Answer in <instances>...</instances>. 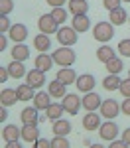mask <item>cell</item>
I'll use <instances>...</instances> for the list:
<instances>
[{
    "label": "cell",
    "instance_id": "ffe728a7",
    "mask_svg": "<svg viewBox=\"0 0 130 148\" xmlns=\"http://www.w3.org/2000/svg\"><path fill=\"white\" fill-rule=\"evenodd\" d=\"M8 71H10V77L12 79H22L28 75V71L24 67L22 61H16V59H12V63H8Z\"/></svg>",
    "mask_w": 130,
    "mask_h": 148
},
{
    "label": "cell",
    "instance_id": "f546056e",
    "mask_svg": "<svg viewBox=\"0 0 130 148\" xmlns=\"http://www.w3.org/2000/svg\"><path fill=\"white\" fill-rule=\"evenodd\" d=\"M114 57V49L110 46H106V44H103V46L97 49V59H101L103 63H106V61H110Z\"/></svg>",
    "mask_w": 130,
    "mask_h": 148
},
{
    "label": "cell",
    "instance_id": "9a60e30c",
    "mask_svg": "<svg viewBox=\"0 0 130 148\" xmlns=\"http://www.w3.org/2000/svg\"><path fill=\"white\" fill-rule=\"evenodd\" d=\"M34 63H35V69H39V71H44V73H47L49 69L53 67V57L51 56H47V53H39V56L34 59Z\"/></svg>",
    "mask_w": 130,
    "mask_h": 148
},
{
    "label": "cell",
    "instance_id": "ac0fdd59",
    "mask_svg": "<svg viewBox=\"0 0 130 148\" xmlns=\"http://www.w3.org/2000/svg\"><path fill=\"white\" fill-rule=\"evenodd\" d=\"M51 130H53L55 136H67L71 132V123L69 121H63V119H57V121H53Z\"/></svg>",
    "mask_w": 130,
    "mask_h": 148
},
{
    "label": "cell",
    "instance_id": "d6a6232c",
    "mask_svg": "<svg viewBox=\"0 0 130 148\" xmlns=\"http://www.w3.org/2000/svg\"><path fill=\"white\" fill-rule=\"evenodd\" d=\"M51 16H53V20L59 24V26H65V20H67V10L63 8V6H59V8H53V10L49 12Z\"/></svg>",
    "mask_w": 130,
    "mask_h": 148
},
{
    "label": "cell",
    "instance_id": "603a6c76",
    "mask_svg": "<svg viewBox=\"0 0 130 148\" xmlns=\"http://www.w3.org/2000/svg\"><path fill=\"white\" fill-rule=\"evenodd\" d=\"M34 47L39 51V53H47V49L51 47V40L47 34H37L34 38Z\"/></svg>",
    "mask_w": 130,
    "mask_h": 148
},
{
    "label": "cell",
    "instance_id": "3957f363",
    "mask_svg": "<svg viewBox=\"0 0 130 148\" xmlns=\"http://www.w3.org/2000/svg\"><path fill=\"white\" fill-rule=\"evenodd\" d=\"M55 36H57V42L65 47H71L77 44V30L73 26H59Z\"/></svg>",
    "mask_w": 130,
    "mask_h": 148
},
{
    "label": "cell",
    "instance_id": "7c38bea8",
    "mask_svg": "<svg viewBox=\"0 0 130 148\" xmlns=\"http://www.w3.org/2000/svg\"><path fill=\"white\" fill-rule=\"evenodd\" d=\"M20 121H22L24 125H37V123H39L37 109H35V107H26V109H22V113H20Z\"/></svg>",
    "mask_w": 130,
    "mask_h": 148
},
{
    "label": "cell",
    "instance_id": "e575fe53",
    "mask_svg": "<svg viewBox=\"0 0 130 148\" xmlns=\"http://www.w3.org/2000/svg\"><path fill=\"white\" fill-rule=\"evenodd\" d=\"M118 53L122 57H130V40H120L118 42Z\"/></svg>",
    "mask_w": 130,
    "mask_h": 148
},
{
    "label": "cell",
    "instance_id": "7bdbcfd3",
    "mask_svg": "<svg viewBox=\"0 0 130 148\" xmlns=\"http://www.w3.org/2000/svg\"><path fill=\"white\" fill-rule=\"evenodd\" d=\"M108 148H130V146L126 144V142H124V140H112Z\"/></svg>",
    "mask_w": 130,
    "mask_h": 148
},
{
    "label": "cell",
    "instance_id": "681fc988",
    "mask_svg": "<svg viewBox=\"0 0 130 148\" xmlns=\"http://www.w3.org/2000/svg\"><path fill=\"white\" fill-rule=\"evenodd\" d=\"M89 148H105V146H103V144H91Z\"/></svg>",
    "mask_w": 130,
    "mask_h": 148
},
{
    "label": "cell",
    "instance_id": "ab89813d",
    "mask_svg": "<svg viewBox=\"0 0 130 148\" xmlns=\"http://www.w3.org/2000/svg\"><path fill=\"white\" fill-rule=\"evenodd\" d=\"M34 148H51V140H47V138H37L34 142Z\"/></svg>",
    "mask_w": 130,
    "mask_h": 148
},
{
    "label": "cell",
    "instance_id": "2e32d148",
    "mask_svg": "<svg viewBox=\"0 0 130 148\" xmlns=\"http://www.w3.org/2000/svg\"><path fill=\"white\" fill-rule=\"evenodd\" d=\"M55 79H59L63 85H71V83L77 81V73H75V69H71V67H61L57 71V75H55Z\"/></svg>",
    "mask_w": 130,
    "mask_h": 148
},
{
    "label": "cell",
    "instance_id": "1f68e13d",
    "mask_svg": "<svg viewBox=\"0 0 130 148\" xmlns=\"http://www.w3.org/2000/svg\"><path fill=\"white\" fill-rule=\"evenodd\" d=\"M106 71L108 73H112V75H118L122 69H124V63H122V59H118V57H112L110 61H106Z\"/></svg>",
    "mask_w": 130,
    "mask_h": 148
},
{
    "label": "cell",
    "instance_id": "52a82bcc",
    "mask_svg": "<svg viewBox=\"0 0 130 148\" xmlns=\"http://www.w3.org/2000/svg\"><path fill=\"white\" fill-rule=\"evenodd\" d=\"M99 134H101V138H103V140L112 142V140H116V136H118V125H116V123H112V121H106V123H103V125H101Z\"/></svg>",
    "mask_w": 130,
    "mask_h": 148
},
{
    "label": "cell",
    "instance_id": "d590c367",
    "mask_svg": "<svg viewBox=\"0 0 130 148\" xmlns=\"http://www.w3.org/2000/svg\"><path fill=\"white\" fill-rule=\"evenodd\" d=\"M14 10V2L12 0H0V16H8Z\"/></svg>",
    "mask_w": 130,
    "mask_h": 148
},
{
    "label": "cell",
    "instance_id": "60d3db41",
    "mask_svg": "<svg viewBox=\"0 0 130 148\" xmlns=\"http://www.w3.org/2000/svg\"><path fill=\"white\" fill-rule=\"evenodd\" d=\"M120 109H122V113L126 114V116H130V97H126V99H124V103L120 105Z\"/></svg>",
    "mask_w": 130,
    "mask_h": 148
},
{
    "label": "cell",
    "instance_id": "f1b7e54d",
    "mask_svg": "<svg viewBox=\"0 0 130 148\" xmlns=\"http://www.w3.org/2000/svg\"><path fill=\"white\" fill-rule=\"evenodd\" d=\"M120 83H122V79H120L118 75L108 73L105 77V81H103V87H105L106 91H114V89H120Z\"/></svg>",
    "mask_w": 130,
    "mask_h": 148
},
{
    "label": "cell",
    "instance_id": "ba28073f",
    "mask_svg": "<svg viewBox=\"0 0 130 148\" xmlns=\"http://www.w3.org/2000/svg\"><path fill=\"white\" fill-rule=\"evenodd\" d=\"M101 105H103V99H101L95 91L85 93V97H83V109H87L89 113H95V111L101 109Z\"/></svg>",
    "mask_w": 130,
    "mask_h": 148
},
{
    "label": "cell",
    "instance_id": "4316f807",
    "mask_svg": "<svg viewBox=\"0 0 130 148\" xmlns=\"http://www.w3.org/2000/svg\"><path fill=\"white\" fill-rule=\"evenodd\" d=\"M83 126L87 130H95V128H101V116L97 113H87L83 116Z\"/></svg>",
    "mask_w": 130,
    "mask_h": 148
},
{
    "label": "cell",
    "instance_id": "7402d4cb",
    "mask_svg": "<svg viewBox=\"0 0 130 148\" xmlns=\"http://www.w3.org/2000/svg\"><path fill=\"white\" fill-rule=\"evenodd\" d=\"M49 105H51V95H49V93H46V91L35 93V97H34V107L37 109V111H46Z\"/></svg>",
    "mask_w": 130,
    "mask_h": 148
},
{
    "label": "cell",
    "instance_id": "d4e9b609",
    "mask_svg": "<svg viewBox=\"0 0 130 148\" xmlns=\"http://www.w3.org/2000/svg\"><path fill=\"white\" fill-rule=\"evenodd\" d=\"M79 34L83 32H87L89 28H91V20H89V16L87 14H83V16H73V24H71Z\"/></svg>",
    "mask_w": 130,
    "mask_h": 148
},
{
    "label": "cell",
    "instance_id": "8fae6325",
    "mask_svg": "<svg viewBox=\"0 0 130 148\" xmlns=\"http://www.w3.org/2000/svg\"><path fill=\"white\" fill-rule=\"evenodd\" d=\"M75 85H77V89L81 93H89V91H95V77L91 73H83L77 77L75 81Z\"/></svg>",
    "mask_w": 130,
    "mask_h": 148
},
{
    "label": "cell",
    "instance_id": "f907efd6",
    "mask_svg": "<svg viewBox=\"0 0 130 148\" xmlns=\"http://www.w3.org/2000/svg\"><path fill=\"white\" fill-rule=\"evenodd\" d=\"M122 2H130V0H122Z\"/></svg>",
    "mask_w": 130,
    "mask_h": 148
},
{
    "label": "cell",
    "instance_id": "6da1fadb",
    "mask_svg": "<svg viewBox=\"0 0 130 148\" xmlns=\"http://www.w3.org/2000/svg\"><path fill=\"white\" fill-rule=\"evenodd\" d=\"M51 57H53V61L57 63L59 67H71L73 63H75V51L71 49V47H65L61 46L59 49H55L53 53H51Z\"/></svg>",
    "mask_w": 130,
    "mask_h": 148
},
{
    "label": "cell",
    "instance_id": "f5cc1de1",
    "mask_svg": "<svg viewBox=\"0 0 130 148\" xmlns=\"http://www.w3.org/2000/svg\"><path fill=\"white\" fill-rule=\"evenodd\" d=\"M128 22H130V16H128Z\"/></svg>",
    "mask_w": 130,
    "mask_h": 148
},
{
    "label": "cell",
    "instance_id": "836d02e7",
    "mask_svg": "<svg viewBox=\"0 0 130 148\" xmlns=\"http://www.w3.org/2000/svg\"><path fill=\"white\" fill-rule=\"evenodd\" d=\"M51 148H71L67 136H53L51 138Z\"/></svg>",
    "mask_w": 130,
    "mask_h": 148
},
{
    "label": "cell",
    "instance_id": "d6986e66",
    "mask_svg": "<svg viewBox=\"0 0 130 148\" xmlns=\"http://www.w3.org/2000/svg\"><path fill=\"white\" fill-rule=\"evenodd\" d=\"M37 138H39L37 125H24L22 126V140L24 142H35Z\"/></svg>",
    "mask_w": 130,
    "mask_h": 148
},
{
    "label": "cell",
    "instance_id": "5b68a950",
    "mask_svg": "<svg viewBox=\"0 0 130 148\" xmlns=\"http://www.w3.org/2000/svg\"><path fill=\"white\" fill-rule=\"evenodd\" d=\"M99 111H101V114H103L105 119H108V121H112L118 113H122L120 103H118L116 99H106V101H103V105H101Z\"/></svg>",
    "mask_w": 130,
    "mask_h": 148
},
{
    "label": "cell",
    "instance_id": "816d5d0a",
    "mask_svg": "<svg viewBox=\"0 0 130 148\" xmlns=\"http://www.w3.org/2000/svg\"><path fill=\"white\" fill-rule=\"evenodd\" d=\"M128 77H130V71H128Z\"/></svg>",
    "mask_w": 130,
    "mask_h": 148
},
{
    "label": "cell",
    "instance_id": "74e56055",
    "mask_svg": "<svg viewBox=\"0 0 130 148\" xmlns=\"http://www.w3.org/2000/svg\"><path fill=\"white\" fill-rule=\"evenodd\" d=\"M120 95H124V99L126 97H130V77L128 79H122V83H120Z\"/></svg>",
    "mask_w": 130,
    "mask_h": 148
},
{
    "label": "cell",
    "instance_id": "f35d334b",
    "mask_svg": "<svg viewBox=\"0 0 130 148\" xmlns=\"http://www.w3.org/2000/svg\"><path fill=\"white\" fill-rule=\"evenodd\" d=\"M103 4H105V8L108 12L114 10V8H120V4H122V0H103Z\"/></svg>",
    "mask_w": 130,
    "mask_h": 148
},
{
    "label": "cell",
    "instance_id": "8d00e7d4",
    "mask_svg": "<svg viewBox=\"0 0 130 148\" xmlns=\"http://www.w3.org/2000/svg\"><path fill=\"white\" fill-rule=\"evenodd\" d=\"M12 28L10 20H8V16H0V34H8Z\"/></svg>",
    "mask_w": 130,
    "mask_h": 148
},
{
    "label": "cell",
    "instance_id": "7dc6e473",
    "mask_svg": "<svg viewBox=\"0 0 130 148\" xmlns=\"http://www.w3.org/2000/svg\"><path fill=\"white\" fill-rule=\"evenodd\" d=\"M4 148H24V146H22V142L16 140V142H6V146H4Z\"/></svg>",
    "mask_w": 130,
    "mask_h": 148
},
{
    "label": "cell",
    "instance_id": "8992f818",
    "mask_svg": "<svg viewBox=\"0 0 130 148\" xmlns=\"http://www.w3.org/2000/svg\"><path fill=\"white\" fill-rule=\"evenodd\" d=\"M63 109L69 114H77L79 113V107H83V99H79V95H73V93H67L63 97Z\"/></svg>",
    "mask_w": 130,
    "mask_h": 148
},
{
    "label": "cell",
    "instance_id": "44dd1931",
    "mask_svg": "<svg viewBox=\"0 0 130 148\" xmlns=\"http://www.w3.org/2000/svg\"><path fill=\"white\" fill-rule=\"evenodd\" d=\"M69 12L73 16H83L89 12V2L87 0H69Z\"/></svg>",
    "mask_w": 130,
    "mask_h": 148
},
{
    "label": "cell",
    "instance_id": "c3c4849f",
    "mask_svg": "<svg viewBox=\"0 0 130 148\" xmlns=\"http://www.w3.org/2000/svg\"><path fill=\"white\" fill-rule=\"evenodd\" d=\"M6 116H8V111H6V107H2V109H0V123H4Z\"/></svg>",
    "mask_w": 130,
    "mask_h": 148
},
{
    "label": "cell",
    "instance_id": "7a4b0ae2",
    "mask_svg": "<svg viewBox=\"0 0 130 148\" xmlns=\"http://www.w3.org/2000/svg\"><path fill=\"white\" fill-rule=\"evenodd\" d=\"M112 36H114V26H112L110 22H99V24H95L93 38L97 40V42L106 44V42H110V40H112Z\"/></svg>",
    "mask_w": 130,
    "mask_h": 148
},
{
    "label": "cell",
    "instance_id": "f6af8a7d",
    "mask_svg": "<svg viewBox=\"0 0 130 148\" xmlns=\"http://www.w3.org/2000/svg\"><path fill=\"white\" fill-rule=\"evenodd\" d=\"M63 2H65V0H47V4H49L51 8H59V6H63Z\"/></svg>",
    "mask_w": 130,
    "mask_h": 148
},
{
    "label": "cell",
    "instance_id": "bcb514c9",
    "mask_svg": "<svg viewBox=\"0 0 130 148\" xmlns=\"http://www.w3.org/2000/svg\"><path fill=\"white\" fill-rule=\"evenodd\" d=\"M122 140H124V142L130 146V128H126V130L122 132Z\"/></svg>",
    "mask_w": 130,
    "mask_h": 148
},
{
    "label": "cell",
    "instance_id": "4dcf8cb0",
    "mask_svg": "<svg viewBox=\"0 0 130 148\" xmlns=\"http://www.w3.org/2000/svg\"><path fill=\"white\" fill-rule=\"evenodd\" d=\"M16 91H18V97H20V101H32V99L35 97V93H34L35 89H34V87H30L28 83L20 85Z\"/></svg>",
    "mask_w": 130,
    "mask_h": 148
},
{
    "label": "cell",
    "instance_id": "484cf974",
    "mask_svg": "<svg viewBox=\"0 0 130 148\" xmlns=\"http://www.w3.org/2000/svg\"><path fill=\"white\" fill-rule=\"evenodd\" d=\"M63 111H65V109H63V105H61V103H51V105L46 109V119H49V121L53 123V121L61 119Z\"/></svg>",
    "mask_w": 130,
    "mask_h": 148
},
{
    "label": "cell",
    "instance_id": "e0dca14e",
    "mask_svg": "<svg viewBox=\"0 0 130 148\" xmlns=\"http://www.w3.org/2000/svg\"><path fill=\"white\" fill-rule=\"evenodd\" d=\"M65 87L67 85H63L59 79H53L49 81V85H47V93L51 95V97H55V99H63L67 93H65Z\"/></svg>",
    "mask_w": 130,
    "mask_h": 148
},
{
    "label": "cell",
    "instance_id": "277c9868",
    "mask_svg": "<svg viewBox=\"0 0 130 148\" xmlns=\"http://www.w3.org/2000/svg\"><path fill=\"white\" fill-rule=\"evenodd\" d=\"M37 28H39V32L42 34H57L59 30V24L53 20V16L51 14H44V16H39V20H37Z\"/></svg>",
    "mask_w": 130,
    "mask_h": 148
},
{
    "label": "cell",
    "instance_id": "b9f144b4",
    "mask_svg": "<svg viewBox=\"0 0 130 148\" xmlns=\"http://www.w3.org/2000/svg\"><path fill=\"white\" fill-rule=\"evenodd\" d=\"M8 79H12V77H10V71H8V67H0V81L4 83V81H8Z\"/></svg>",
    "mask_w": 130,
    "mask_h": 148
},
{
    "label": "cell",
    "instance_id": "ee69618b",
    "mask_svg": "<svg viewBox=\"0 0 130 148\" xmlns=\"http://www.w3.org/2000/svg\"><path fill=\"white\" fill-rule=\"evenodd\" d=\"M8 46V36L6 34H0V51H4Z\"/></svg>",
    "mask_w": 130,
    "mask_h": 148
},
{
    "label": "cell",
    "instance_id": "4fadbf2b",
    "mask_svg": "<svg viewBox=\"0 0 130 148\" xmlns=\"http://www.w3.org/2000/svg\"><path fill=\"white\" fill-rule=\"evenodd\" d=\"M2 138H4L6 142H16V140L22 138V130L16 125H6L2 128Z\"/></svg>",
    "mask_w": 130,
    "mask_h": 148
},
{
    "label": "cell",
    "instance_id": "83f0119b",
    "mask_svg": "<svg viewBox=\"0 0 130 148\" xmlns=\"http://www.w3.org/2000/svg\"><path fill=\"white\" fill-rule=\"evenodd\" d=\"M126 10L120 6V8H114V10H110V24L112 26H122V24H126Z\"/></svg>",
    "mask_w": 130,
    "mask_h": 148
},
{
    "label": "cell",
    "instance_id": "5bb4252c",
    "mask_svg": "<svg viewBox=\"0 0 130 148\" xmlns=\"http://www.w3.org/2000/svg\"><path fill=\"white\" fill-rule=\"evenodd\" d=\"M18 101H20V97H18V91L16 89H2V93H0L2 107H12V105H16Z\"/></svg>",
    "mask_w": 130,
    "mask_h": 148
},
{
    "label": "cell",
    "instance_id": "30bf717a",
    "mask_svg": "<svg viewBox=\"0 0 130 148\" xmlns=\"http://www.w3.org/2000/svg\"><path fill=\"white\" fill-rule=\"evenodd\" d=\"M26 83H28L30 87H34V89H39V87H44V83H46V73L34 67L32 71H28V75H26Z\"/></svg>",
    "mask_w": 130,
    "mask_h": 148
},
{
    "label": "cell",
    "instance_id": "9c48e42d",
    "mask_svg": "<svg viewBox=\"0 0 130 148\" xmlns=\"http://www.w3.org/2000/svg\"><path fill=\"white\" fill-rule=\"evenodd\" d=\"M8 38L14 44H24L26 38H28V28L24 24H12L10 32H8Z\"/></svg>",
    "mask_w": 130,
    "mask_h": 148
},
{
    "label": "cell",
    "instance_id": "cb8c5ba5",
    "mask_svg": "<svg viewBox=\"0 0 130 148\" xmlns=\"http://www.w3.org/2000/svg\"><path fill=\"white\" fill-rule=\"evenodd\" d=\"M28 57H30V47L26 46V44H14V47H12V59L26 61Z\"/></svg>",
    "mask_w": 130,
    "mask_h": 148
}]
</instances>
